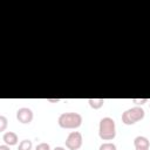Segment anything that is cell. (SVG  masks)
I'll use <instances>...</instances> for the list:
<instances>
[{
	"mask_svg": "<svg viewBox=\"0 0 150 150\" xmlns=\"http://www.w3.org/2000/svg\"><path fill=\"white\" fill-rule=\"evenodd\" d=\"M98 136L103 141H111L116 136V124L111 117H103L98 125Z\"/></svg>",
	"mask_w": 150,
	"mask_h": 150,
	"instance_id": "1",
	"label": "cell"
},
{
	"mask_svg": "<svg viewBox=\"0 0 150 150\" xmlns=\"http://www.w3.org/2000/svg\"><path fill=\"white\" fill-rule=\"evenodd\" d=\"M57 123L63 129H76L82 124V116L79 112H62Z\"/></svg>",
	"mask_w": 150,
	"mask_h": 150,
	"instance_id": "2",
	"label": "cell"
},
{
	"mask_svg": "<svg viewBox=\"0 0 150 150\" xmlns=\"http://www.w3.org/2000/svg\"><path fill=\"white\" fill-rule=\"evenodd\" d=\"M144 115H145V112H144L143 108L136 105V107H132L130 109H127L122 114V122L125 125H132L136 122L143 120L144 118Z\"/></svg>",
	"mask_w": 150,
	"mask_h": 150,
	"instance_id": "3",
	"label": "cell"
},
{
	"mask_svg": "<svg viewBox=\"0 0 150 150\" xmlns=\"http://www.w3.org/2000/svg\"><path fill=\"white\" fill-rule=\"evenodd\" d=\"M82 142H83V138H82L81 132H79V131H71L67 136V138L64 141L66 146L69 150H77V149H80L81 145H82Z\"/></svg>",
	"mask_w": 150,
	"mask_h": 150,
	"instance_id": "4",
	"label": "cell"
},
{
	"mask_svg": "<svg viewBox=\"0 0 150 150\" xmlns=\"http://www.w3.org/2000/svg\"><path fill=\"white\" fill-rule=\"evenodd\" d=\"M33 111L29 109V108H26V107H22L20 109H18L16 111V120L22 123V124H28L33 121Z\"/></svg>",
	"mask_w": 150,
	"mask_h": 150,
	"instance_id": "5",
	"label": "cell"
},
{
	"mask_svg": "<svg viewBox=\"0 0 150 150\" xmlns=\"http://www.w3.org/2000/svg\"><path fill=\"white\" fill-rule=\"evenodd\" d=\"M135 149H149L150 142L145 136H137L134 139Z\"/></svg>",
	"mask_w": 150,
	"mask_h": 150,
	"instance_id": "6",
	"label": "cell"
},
{
	"mask_svg": "<svg viewBox=\"0 0 150 150\" xmlns=\"http://www.w3.org/2000/svg\"><path fill=\"white\" fill-rule=\"evenodd\" d=\"M2 141L5 142V144H7L9 146L11 145H15L18 143V135L15 132H13V131H7L2 136Z\"/></svg>",
	"mask_w": 150,
	"mask_h": 150,
	"instance_id": "7",
	"label": "cell"
},
{
	"mask_svg": "<svg viewBox=\"0 0 150 150\" xmlns=\"http://www.w3.org/2000/svg\"><path fill=\"white\" fill-rule=\"evenodd\" d=\"M88 103H89V105L93 108V109H100V108H102V105H103V103H104V100L103 98H89L88 100Z\"/></svg>",
	"mask_w": 150,
	"mask_h": 150,
	"instance_id": "8",
	"label": "cell"
},
{
	"mask_svg": "<svg viewBox=\"0 0 150 150\" xmlns=\"http://www.w3.org/2000/svg\"><path fill=\"white\" fill-rule=\"evenodd\" d=\"M32 141L29 139H23L19 143V146H18V150H32Z\"/></svg>",
	"mask_w": 150,
	"mask_h": 150,
	"instance_id": "9",
	"label": "cell"
},
{
	"mask_svg": "<svg viewBox=\"0 0 150 150\" xmlns=\"http://www.w3.org/2000/svg\"><path fill=\"white\" fill-rule=\"evenodd\" d=\"M98 150H116V145L114 143H110V142H105V143H102L98 148Z\"/></svg>",
	"mask_w": 150,
	"mask_h": 150,
	"instance_id": "10",
	"label": "cell"
},
{
	"mask_svg": "<svg viewBox=\"0 0 150 150\" xmlns=\"http://www.w3.org/2000/svg\"><path fill=\"white\" fill-rule=\"evenodd\" d=\"M35 150H50V145H49L48 143L42 142V143H39V144L36 145Z\"/></svg>",
	"mask_w": 150,
	"mask_h": 150,
	"instance_id": "11",
	"label": "cell"
},
{
	"mask_svg": "<svg viewBox=\"0 0 150 150\" xmlns=\"http://www.w3.org/2000/svg\"><path fill=\"white\" fill-rule=\"evenodd\" d=\"M7 127V118L5 116H0V131H4Z\"/></svg>",
	"mask_w": 150,
	"mask_h": 150,
	"instance_id": "12",
	"label": "cell"
},
{
	"mask_svg": "<svg viewBox=\"0 0 150 150\" xmlns=\"http://www.w3.org/2000/svg\"><path fill=\"white\" fill-rule=\"evenodd\" d=\"M132 102L136 103V104L139 107V105L146 103V102H148V98H132Z\"/></svg>",
	"mask_w": 150,
	"mask_h": 150,
	"instance_id": "13",
	"label": "cell"
},
{
	"mask_svg": "<svg viewBox=\"0 0 150 150\" xmlns=\"http://www.w3.org/2000/svg\"><path fill=\"white\" fill-rule=\"evenodd\" d=\"M0 150H11V149H9V145L2 144V145H0Z\"/></svg>",
	"mask_w": 150,
	"mask_h": 150,
	"instance_id": "14",
	"label": "cell"
},
{
	"mask_svg": "<svg viewBox=\"0 0 150 150\" xmlns=\"http://www.w3.org/2000/svg\"><path fill=\"white\" fill-rule=\"evenodd\" d=\"M53 150H66L63 146H56V148H54Z\"/></svg>",
	"mask_w": 150,
	"mask_h": 150,
	"instance_id": "15",
	"label": "cell"
},
{
	"mask_svg": "<svg viewBox=\"0 0 150 150\" xmlns=\"http://www.w3.org/2000/svg\"><path fill=\"white\" fill-rule=\"evenodd\" d=\"M48 101H50V102H59L60 100H59V98H56V100H52V98H48Z\"/></svg>",
	"mask_w": 150,
	"mask_h": 150,
	"instance_id": "16",
	"label": "cell"
},
{
	"mask_svg": "<svg viewBox=\"0 0 150 150\" xmlns=\"http://www.w3.org/2000/svg\"><path fill=\"white\" fill-rule=\"evenodd\" d=\"M135 150H149V149H135Z\"/></svg>",
	"mask_w": 150,
	"mask_h": 150,
	"instance_id": "17",
	"label": "cell"
},
{
	"mask_svg": "<svg viewBox=\"0 0 150 150\" xmlns=\"http://www.w3.org/2000/svg\"><path fill=\"white\" fill-rule=\"evenodd\" d=\"M149 107H150V103H149Z\"/></svg>",
	"mask_w": 150,
	"mask_h": 150,
	"instance_id": "18",
	"label": "cell"
}]
</instances>
